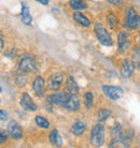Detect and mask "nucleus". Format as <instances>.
<instances>
[{"label": "nucleus", "instance_id": "obj_4", "mask_svg": "<svg viewBox=\"0 0 140 148\" xmlns=\"http://www.w3.org/2000/svg\"><path fill=\"white\" fill-rule=\"evenodd\" d=\"M94 31H95L96 37H97L98 41L100 42V44L105 45V46H111V45L113 44V41L111 39L110 34H108V31L106 30V28L103 26H101L100 24L95 25Z\"/></svg>", "mask_w": 140, "mask_h": 148}, {"label": "nucleus", "instance_id": "obj_29", "mask_svg": "<svg viewBox=\"0 0 140 148\" xmlns=\"http://www.w3.org/2000/svg\"><path fill=\"white\" fill-rule=\"evenodd\" d=\"M7 141V133L4 131H1V138H0V143L3 144L4 142Z\"/></svg>", "mask_w": 140, "mask_h": 148}, {"label": "nucleus", "instance_id": "obj_14", "mask_svg": "<svg viewBox=\"0 0 140 148\" xmlns=\"http://www.w3.org/2000/svg\"><path fill=\"white\" fill-rule=\"evenodd\" d=\"M80 108V101H79V98H78L77 95H73V93H71V96H70L69 100L67 102V104L65 105V108L66 110L70 112H76L79 110Z\"/></svg>", "mask_w": 140, "mask_h": 148}, {"label": "nucleus", "instance_id": "obj_25", "mask_svg": "<svg viewBox=\"0 0 140 148\" xmlns=\"http://www.w3.org/2000/svg\"><path fill=\"white\" fill-rule=\"evenodd\" d=\"M107 21H108V23H109V25H110L112 28H115V27L119 25L118 18H116L113 14H108L107 15Z\"/></svg>", "mask_w": 140, "mask_h": 148}, {"label": "nucleus", "instance_id": "obj_18", "mask_svg": "<svg viewBox=\"0 0 140 148\" xmlns=\"http://www.w3.org/2000/svg\"><path fill=\"white\" fill-rule=\"evenodd\" d=\"M50 142L52 143V145H54L55 147H60L63 145V140L62 136L59 135V133L57 132V130H52L50 133Z\"/></svg>", "mask_w": 140, "mask_h": 148}, {"label": "nucleus", "instance_id": "obj_11", "mask_svg": "<svg viewBox=\"0 0 140 148\" xmlns=\"http://www.w3.org/2000/svg\"><path fill=\"white\" fill-rule=\"evenodd\" d=\"M134 69H135V64L134 62H132L130 60L125 59L122 63V68H121V74L124 78H128L130 77V75L133 74Z\"/></svg>", "mask_w": 140, "mask_h": 148}, {"label": "nucleus", "instance_id": "obj_15", "mask_svg": "<svg viewBox=\"0 0 140 148\" xmlns=\"http://www.w3.org/2000/svg\"><path fill=\"white\" fill-rule=\"evenodd\" d=\"M85 130H86V123L81 121V120L74 121L72 127H71V132H72V134L77 135V136H79V135H81V134L84 133Z\"/></svg>", "mask_w": 140, "mask_h": 148}, {"label": "nucleus", "instance_id": "obj_9", "mask_svg": "<svg viewBox=\"0 0 140 148\" xmlns=\"http://www.w3.org/2000/svg\"><path fill=\"white\" fill-rule=\"evenodd\" d=\"M21 105L22 108L26 111H30V112H35L37 110V105L36 103L33 101L31 97L28 95L27 92H24L21 97Z\"/></svg>", "mask_w": 140, "mask_h": 148}, {"label": "nucleus", "instance_id": "obj_3", "mask_svg": "<svg viewBox=\"0 0 140 148\" xmlns=\"http://www.w3.org/2000/svg\"><path fill=\"white\" fill-rule=\"evenodd\" d=\"M71 93L68 91H58V92L52 93L46 98V101H48L50 104H54V105H58V106H62V108H65V105L67 104L68 100H69Z\"/></svg>", "mask_w": 140, "mask_h": 148}, {"label": "nucleus", "instance_id": "obj_2", "mask_svg": "<svg viewBox=\"0 0 140 148\" xmlns=\"http://www.w3.org/2000/svg\"><path fill=\"white\" fill-rule=\"evenodd\" d=\"M89 141L95 147L103 146V142H105V130H103V127L100 123H97L92 128Z\"/></svg>", "mask_w": 140, "mask_h": 148}, {"label": "nucleus", "instance_id": "obj_32", "mask_svg": "<svg viewBox=\"0 0 140 148\" xmlns=\"http://www.w3.org/2000/svg\"><path fill=\"white\" fill-rule=\"evenodd\" d=\"M4 47V41H3V37L1 36V49H3Z\"/></svg>", "mask_w": 140, "mask_h": 148}, {"label": "nucleus", "instance_id": "obj_23", "mask_svg": "<svg viewBox=\"0 0 140 148\" xmlns=\"http://www.w3.org/2000/svg\"><path fill=\"white\" fill-rule=\"evenodd\" d=\"M26 72L19 70V72L17 73V76H16V82L19 86H25L26 83H27V76H26Z\"/></svg>", "mask_w": 140, "mask_h": 148}, {"label": "nucleus", "instance_id": "obj_27", "mask_svg": "<svg viewBox=\"0 0 140 148\" xmlns=\"http://www.w3.org/2000/svg\"><path fill=\"white\" fill-rule=\"evenodd\" d=\"M134 64L135 67H137L138 69L140 68V53H137L136 55L134 56Z\"/></svg>", "mask_w": 140, "mask_h": 148}, {"label": "nucleus", "instance_id": "obj_7", "mask_svg": "<svg viewBox=\"0 0 140 148\" xmlns=\"http://www.w3.org/2000/svg\"><path fill=\"white\" fill-rule=\"evenodd\" d=\"M64 81V77H63V74L60 73V72H55V73H53L50 76L48 81V87L52 90H57V89L60 87L62 85V83Z\"/></svg>", "mask_w": 140, "mask_h": 148}, {"label": "nucleus", "instance_id": "obj_30", "mask_svg": "<svg viewBox=\"0 0 140 148\" xmlns=\"http://www.w3.org/2000/svg\"><path fill=\"white\" fill-rule=\"evenodd\" d=\"M0 116H1V120H6L8 118V113L4 110H1L0 111Z\"/></svg>", "mask_w": 140, "mask_h": 148}, {"label": "nucleus", "instance_id": "obj_17", "mask_svg": "<svg viewBox=\"0 0 140 148\" xmlns=\"http://www.w3.org/2000/svg\"><path fill=\"white\" fill-rule=\"evenodd\" d=\"M72 17L78 24H80L81 26L83 27H89L91 25V22H89V19L85 16V15L81 14L80 12H74L73 15H72Z\"/></svg>", "mask_w": 140, "mask_h": 148}, {"label": "nucleus", "instance_id": "obj_10", "mask_svg": "<svg viewBox=\"0 0 140 148\" xmlns=\"http://www.w3.org/2000/svg\"><path fill=\"white\" fill-rule=\"evenodd\" d=\"M119 51L121 53H124L128 48L129 45V34L126 31H121L119 34Z\"/></svg>", "mask_w": 140, "mask_h": 148}, {"label": "nucleus", "instance_id": "obj_26", "mask_svg": "<svg viewBox=\"0 0 140 148\" xmlns=\"http://www.w3.org/2000/svg\"><path fill=\"white\" fill-rule=\"evenodd\" d=\"M111 134L113 135V136H119L120 134H122V128L120 125H115L113 128H112V131H111Z\"/></svg>", "mask_w": 140, "mask_h": 148}, {"label": "nucleus", "instance_id": "obj_13", "mask_svg": "<svg viewBox=\"0 0 140 148\" xmlns=\"http://www.w3.org/2000/svg\"><path fill=\"white\" fill-rule=\"evenodd\" d=\"M33 89L38 97L44 96V79L41 76H37L33 83Z\"/></svg>", "mask_w": 140, "mask_h": 148}, {"label": "nucleus", "instance_id": "obj_33", "mask_svg": "<svg viewBox=\"0 0 140 148\" xmlns=\"http://www.w3.org/2000/svg\"><path fill=\"white\" fill-rule=\"evenodd\" d=\"M139 42H140V38H139Z\"/></svg>", "mask_w": 140, "mask_h": 148}, {"label": "nucleus", "instance_id": "obj_16", "mask_svg": "<svg viewBox=\"0 0 140 148\" xmlns=\"http://www.w3.org/2000/svg\"><path fill=\"white\" fill-rule=\"evenodd\" d=\"M22 21L27 26H30L33 23V17L29 13V9L25 3H22Z\"/></svg>", "mask_w": 140, "mask_h": 148}, {"label": "nucleus", "instance_id": "obj_31", "mask_svg": "<svg viewBox=\"0 0 140 148\" xmlns=\"http://www.w3.org/2000/svg\"><path fill=\"white\" fill-rule=\"evenodd\" d=\"M37 2H40L41 4H44V5H46V4L49 3V0H36Z\"/></svg>", "mask_w": 140, "mask_h": 148}, {"label": "nucleus", "instance_id": "obj_24", "mask_svg": "<svg viewBox=\"0 0 140 148\" xmlns=\"http://www.w3.org/2000/svg\"><path fill=\"white\" fill-rule=\"evenodd\" d=\"M84 101H85V106H86L87 108H92L93 102H94V97H93V93L91 92V91L85 92Z\"/></svg>", "mask_w": 140, "mask_h": 148}, {"label": "nucleus", "instance_id": "obj_12", "mask_svg": "<svg viewBox=\"0 0 140 148\" xmlns=\"http://www.w3.org/2000/svg\"><path fill=\"white\" fill-rule=\"evenodd\" d=\"M109 147L114 148V147H129V141L127 136L123 135V134H120L119 136H115L112 141H111Z\"/></svg>", "mask_w": 140, "mask_h": 148}, {"label": "nucleus", "instance_id": "obj_8", "mask_svg": "<svg viewBox=\"0 0 140 148\" xmlns=\"http://www.w3.org/2000/svg\"><path fill=\"white\" fill-rule=\"evenodd\" d=\"M8 131H9L10 136H11L13 140H19V138H22V136H23L22 128H21V126H19L16 121H14V120H12V121L9 122V125H8Z\"/></svg>", "mask_w": 140, "mask_h": 148}, {"label": "nucleus", "instance_id": "obj_21", "mask_svg": "<svg viewBox=\"0 0 140 148\" xmlns=\"http://www.w3.org/2000/svg\"><path fill=\"white\" fill-rule=\"evenodd\" d=\"M36 123H37V126H39L40 128H43V129H49V127H50V122L49 120L45 117L43 116H36Z\"/></svg>", "mask_w": 140, "mask_h": 148}, {"label": "nucleus", "instance_id": "obj_6", "mask_svg": "<svg viewBox=\"0 0 140 148\" xmlns=\"http://www.w3.org/2000/svg\"><path fill=\"white\" fill-rule=\"evenodd\" d=\"M103 93L110 98L112 100H118L120 99L122 96H123V89L121 87H116V86H109V85H105L103 86Z\"/></svg>", "mask_w": 140, "mask_h": 148}, {"label": "nucleus", "instance_id": "obj_22", "mask_svg": "<svg viewBox=\"0 0 140 148\" xmlns=\"http://www.w3.org/2000/svg\"><path fill=\"white\" fill-rule=\"evenodd\" d=\"M111 115V111L110 110H107V108H103V110H100L98 112V114H97V119H98V121L99 122H103L105 120H107L109 117H110Z\"/></svg>", "mask_w": 140, "mask_h": 148}, {"label": "nucleus", "instance_id": "obj_28", "mask_svg": "<svg viewBox=\"0 0 140 148\" xmlns=\"http://www.w3.org/2000/svg\"><path fill=\"white\" fill-rule=\"evenodd\" d=\"M125 0H108V2L111 4H113V5H120L124 2Z\"/></svg>", "mask_w": 140, "mask_h": 148}, {"label": "nucleus", "instance_id": "obj_20", "mask_svg": "<svg viewBox=\"0 0 140 148\" xmlns=\"http://www.w3.org/2000/svg\"><path fill=\"white\" fill-rule=\"evenodd\" d=\"M69 4L71 9H73L76 11H80V10H85L87 9V4L84 0H70Z\"/></svg>", "mask_w": 140, "mask_h": 148}, {"label": "nucleus", "instance_id": "obj_5", "mask_svg": "<svg viewBox=\"0 0 140 148\" xmlns=\"http://www.w3.org/2000/svg\"><path fill=\"white\" fill-rule=\"evenodd\" d=\"M125 26L130 29H137L138 27H140V16L137 14L133 7H129L127 9Z\"/></svg>", "mask_w": 140, "mask_h": 148}, {"label": "nucleus", "instance_id": "obj_1", "mask_svg": "<svg viewBox=\"0 0 140 148\" xmlns=\"http://www.w3.org/2000/svg\"><path fill=\"white\" fill-rule=\"evenodd\" d=\"M19 70L24 71L26 73H33L38 70L36 60L29 54H25L21 57L19 61Z\"/></svg>", "mask_w": 140, "mask_h": 148}, {"label": "nucleus", "instance_id": "obj_19", "mask_svg": "<svg viewBox=\"0 0 140 148\" xmlns=\"http://www.w3.org/2000/svg\"><path fill=\"white\" fill-rule=\"evenodd\" d=\"M66 85H67V90H68L70 93L77 95V93L79 92V86H78L77 82L74 81L73 77H72L71 75H69L68 78H67Z\"/></svg>", "mask_w": 140, "mask_h": 148}]
</instances>
